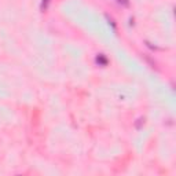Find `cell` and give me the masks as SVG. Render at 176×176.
I'll list each match as a JSON object with an SVG mask.
<instances>
[{"label": "cell", "instance_id": "2", "mask_svg": "<svg viewBox=\"0 0 176 176\" xmlns=\"http://www.w3.org/2000/svg\"><path fill=\"white\" fill-rule=\"evenodd\" d=\"M50 3H51V0H42V3H40V10H42L43 12L47 11V8H48V6H50Z\"/></svg>", "mask_w": 176, "mask_h": 176}, {"label": "cell", "instance_id": "3", "mask_svg": "<svg viewBox=\"0 0 176 176\" xmlns=\"http://www.w3.org/2000/svg\"><path fill=\"white\" fill-rule=\"evenodd\" d=\"M117 4H120V6L122 7H128L129 6V0H114Z\"/></svg>", "mask_w": 176, "mask_h": 176}, {"label": "cell", "instance_id": "4", "mask_svg": "<svg viewBox=\"0 0 176 176\" xmlns=\"http://www.w3.org/2000/svg\"><path fill=\"white\" fill-rule=\"evenodd\" d=\"M106 19H108L109 25H110V26L113 28L114 30H116V22H114V19H113V18H110V17H109V15H106Z\"/></svg>", "mask_w": 176, "mask_h": 176}, {"label": "cell", "instance_id": "1", "mask_svg": "<svg viewBox=\"0 0 176 176\" xmlns=\"http://www.w3.org/2000/svg\"><path fill=\"white\" fill-rule=\"evenodd\" d=\"M95 62H96V65H99V66H108L109 59L105 54H98L95 58Z\"/></svg>", "mask_w": 176, "mask_h": 176}, {"label": "cell", "instance_id": "5", "mask_svg": "<svg viewBox=\"0 0 176 176\" xmlns=\"http://www.w3.org/2000/svg\"><path fill=\"white\" fill-rule=\"evenodd\" d=\"M142 122H144V120H143V118H139V120H138V122H136V128H138V129L140 128V125H142Z\"/></svg>", "mask_w": 176, "mask_h": 176}]
</instances>
